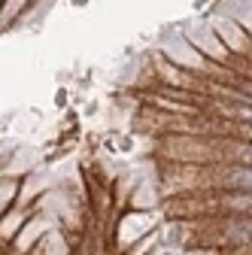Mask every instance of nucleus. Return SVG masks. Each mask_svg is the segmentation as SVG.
<instances>
[{
	"label": "nucleus",
	"mask_w": 252,
	"mask_h": 255,
	"mask_svg": "<svg viewBox=\"0 0 252 255\" xmlns=\"http://www.w3.org/2000/svg\"><path fill=\"white\" fill-rule=\"evenodd\" d=\"M231 182H237L240 188H252V170H234Z\"/></svg>",
	"instance_id": "2"
},
{
	"label": "nucleus",
	"mask_w": 252,
	"mask_h": 255,
	"mask_svg": "<svg viewBox=\"0 0 252 255\" xmlns=\"http://www.w3.org/2000/svg\"><path fill=\"white\" fill-rule=\"evenodd\" d=\"M24 3H27V0H6V3H3V27L18 18V12L24 9Z\"/></svg>",
	"instance_id": "1"
},
{
	"label": "nucleus",
	"mask_w": 252,
	"mask_h": 255,
	"mask_svg": "<svg viewBox=\"0 0 252 255\" xmlns=\"http://www.w3.org/2000/svg\"><path fill=\"white\" fill-rule=\"evenodd\" d=\"M243 158H246V161L252 164V149H243Z\"/></svg>",
	"instance_id": "3"
}]
</instances>
